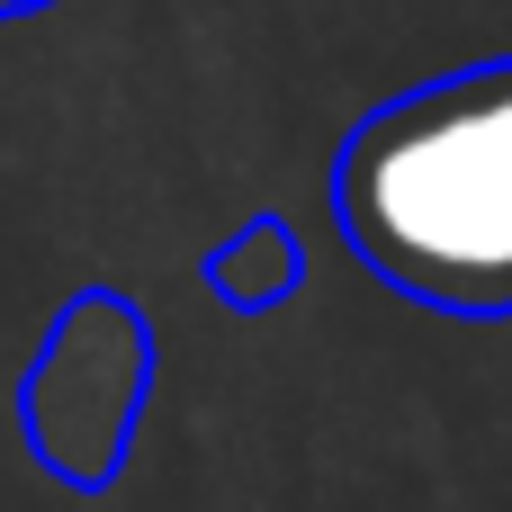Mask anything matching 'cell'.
Wrapping results in <instances>:
<instances>
[{
    "label": "cell",
    "instance_id": "cell-1",
    "mask_svg": "<svg viewBox=\"0 0 512 512\" xmlns=\"http://www.w3.org/2000/svg\"><path fill=\"white\" fill-rule=\"evenodd\" d=\"M333 225L360 270L432 315H512V54L459 63L351 117Z\"/></svg>",
    "mask_w": 512,
    "mask_h": 512
},
{
    "label": "cell",
    "instance_id": "cell-3",
    "mask_svg": "<svg viewBox=\"0 0 512 512\" xmlns=\"http://www.w3.org/2000/svg\"><path fill=\"white\" fill-rule=\"evenodd\" d=\"M198 279H207L216 306H234V315H270V306L297 297V279H306V243H297L288 216H243V225L198 261Z\"/></svg>",
    "mask_w": 512,
    "mask_h": 512
},
{
    "label": "cell",
    "instance_id": "cell-4",
    "mask_svg": "<svg viewBox=\"0 0 512 512\" xmlns=\"http://www.w3.org/2000/svg\"><path fill=\"white\" fill-rule=\"evenodd\" d=\"M36 9H54V0H0V18H36Z\"/></svg>",
    "mask_w": 512,
    "mask_h": 512
},
{
    "label": "cell",
    "instance_id": "cell-2",
    "mask_svg": "<svg viewBox=\"0 0 512 512\" xmlns=\"http://www.w3.org/2000/svg\"><path fill=\"white\" fill-rule=\"evenodd\" d=\"M144 396H153V324L135 315V297L81 288L54 306V324L18 378V432L54 486L108 495L135 450Z\"/></svg>",
    "mask_w": 512,
    "mask_h": 512
}]
</instances>
